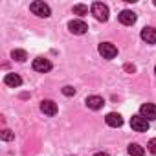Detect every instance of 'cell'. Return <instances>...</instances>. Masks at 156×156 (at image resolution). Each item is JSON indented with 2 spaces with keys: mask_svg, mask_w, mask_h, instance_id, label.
I'll list each match as a JSON object with an SVG mask.
<instances>
[{
  "mask_svg": "<svg viewBox=\"0 0 156 156\" xmlns=\"http://www.w3.org/2000/svg\"><path fill=\"white\" fill-rule=\"evenodd\" d=\"M92 15L99 20V22H107L108 20V8L103 4V2H94L92 8H90Z\"/></svg>",
  "mask_w": 156,
  "mask_h": 156,
  "instance_id": "obj_1",
  "label": "cell"
},
{
  "mask_svg": "<svg viewBox=\"0 0 156 156\" xmlns=\"http://www.w3.org/2000/svg\"><path fill=\"white\" fill-rule=\"evenodd\" d=\"M30 9H31L33 15L42 17V19H48L50 13H51V11H50V6L44 4V2H41V0H37V2H31V4H30Z\"/></svg>",
  "mask_w": 156,
  "mask_h": 156,
  "instance_id": "obj_2",
  "label": "cell"
},
{
  "mask_svg": "<svg viewBox=\"0 0 156 156\" xmlns=\"http://www.w3.org/2000/svg\"><path fill=\"white\" fill-rule=\"evenodd\" d=\"M130 127L136 130V132H145L147 129H149V121L143 118V116H132L130 118Z\"/></svg>",
  "mask_w": 156,
  "mask_h": 156,
  "instance_id": "obj_3",
  "label": "cell"
},
{
  "mask_svg": "<svg viewBox=\"0 0 156 156\" xmlns=\"http://www.w3.org/2000/svg\"><path fill=\"white\" fill-rule=\"evenodd\" d=\"M99 53L103 55V59H114L118 55V48L110 42H101L99 44Z\"/></svg>",
  "mask_w": 156,
  "mask_h": 156,
  "instance_id": "obj_4",
  "label": "cell"
},
{
  "mask_svg": "<svg viewBox=\"0 0 156 156\" xmlns=\"http://www.w3.org/2000/svg\"><path fill=\"white\" fill-rule=\"evenodd\" d=\"M140 116H143L147 121L156 119V105H152V103H145V105H141V108H140Z\"/></svg>",
  "mask_w": 156,
  "mask_h": 156,
  "instance_id": "obj_5",
  "label": "cell"
},
{
  "mask_svg": "<svg viewBox=\"0 0 156 156\" xmlns=\"http://www.w3.org/2000/svg\"><path fill=\"white\" fill-rule=\"evenodd\" d=\"M68 30H70L73 35H83V33L88 31V26H87L83 20H72V22H68Z\"/></svg>",
  "mask_w": 156,
  "mask_h": 156,
  "instance_id": "obj_6",
  "label": "cell"
},
{
  "mask_svg": "<svg viewBox=\"0 0 156 156\" xmlns=\"http://www.w3.org/2000/svg\"><path fill=\"white\" fill-rule=\"evenodd\" d=\"M33 70H35V72H41V73L50 72V70H51V62H50L48 59H44V57H37V59L33 61Z\"/></svg>",
  "mask_w": 156,
  "mask_h": 156,
  "instance_id": "obj_7",
  "label": "cell"
},
{
  "mask_svg": "<svg viewBox=\"0 0 156 156\" xmlns=\"http://www.w3.org/2000/svg\"><path fill=\"white\" fill-rule=\"evenodd\" d=\"M136 13L134 11H129V9H125V11H121L119 13V22L121 24H125V26H132L134 22H136Z\"/></svg>",
  "mask_w": 156,
  "mask_h": 156,
  "instance_id": "obj_8",
  "label": "cell"
},
{
  "mask_svg": "<svg viewBox=\"0 0 156 156\" xmlns=\"http://www.w3.org/2000/svg\"><path fill=\"white\" fill-rule=\"evenodd\" d=\"M85 103H87V107L92 108V110H99V108H103V105H105L103 98H99V96H88Z\"/></svg>",
  "mask_w": 156,
  "mask_h": 156,
  "instance_id": "obj_9",
  "label": "cell"
},
{
  "mask_svg": "<svg viewBox=\"0 0 156 156\" xmlns=\"http://www.w3.org/2000/svg\"><path fill=\"white\" fill-rule=\"evenodd\" d=\"M41 110L46 116H55L57 114V105L51 99H44V101H41Z\"/></svg>",
  "mask_w": 156,
  "mask_h": 156,
  "instance_id": "obj_10",
  "label": "cell"
},
{
  "mask_svg": "<svg viewBox=\"0 0 156 156\" xmlns=\"http://www.w3.org/2000/svg\"><path fill=\"white\" fill-rule=\"evenodd\" d=\"M141 39L147 44H156V28H143L141 30Z\"/></svg>",
  "mask_w": 156,
  "mask_h": 156,
  "instance_id": "obj_11",
  "label": "cell"
},
{
  "mask_svg": "<svg viewBox=\"0 0 156 156\" xmlns=\"http://www.w3.org/2000/svg\"><path fill=\"white\" fill-rule=\"evenodd\" d=\"M105 121H107V125H108V127H114V129H118V127H121V125H123V118H121L119 114H116V112L107 114Z\"/></svg>",
  "mask_w": 156,
  "mask_h": 156,
  "instance_id": "obj_12",
  "label": "cell"
},
{
  "mask_svg": "<svg viewBox=\"0 0 156 156\" xmlns=\"http://www.w3.org/2000/svg\"><path fill=\"white\" fill-rule=\"evenodd\" d=\"M4 83L8 85V87H13V88H17V87H20L22 85V79L17 75V73H8L6 77H4Z\"/></svg>",
  "mask_w": 156,
  "mask_h": 156,
  "instance_id": "obj_13",
  "label": "cell"
},
{
  "mask_svg": "<svg viewBox=\"0 0 156 156\" xmlns=\"http://www.w3.org/2000/svg\"><path fill=\"white\" fill-rule=\"evenodd\" d=\"M127 151H129L130 156H145V149L141 145H138V143H130L127 147Z\"/></svg>",
  "mask_w": 156,
  "mask_h": 156,
  "instance_id": "obj_14",
  "label": "cell"
},
{
  "mask_svg": "<svg viewBox=\"0 0 156 156\" xmlns=\"http://www.w3.org/2000/svg\"><path fill=\"white\" fill-rule=\"evenodd\" d=\"M11 59H15V61H19V62H24V61L28 59V53H26L24 50H13V51H11Z\"/></svg>",
  "mask_w": 156,
  "mask_h": 156,
  "instance_id": "obj_15",
  "label": "cell"
},
{
  "mask_svg": "<svg viewBox=\"0 0 156 156\" xmlns=\"http://www.w3.org/2000/svg\"><path fill=\"white\" fill-rule=\"evenodd\" d=\"M73 15H79V17H85V15H88V8L87 6H83V4H77V6H73Z\"/></svg>",
  "mask_w": 156,
  "mask_h": 156,
  "instance_id": "obj_16",
  "label": "cell"
},
{
  "mask_svg": "<svg viewBox=\"0 0 156 156\" xmlns=\"http://www.w3.org/2000/svg\"><path fill=\"white\" fill-rule=\"evenodd\" d=\"M0 136H2V140H4V141H9V140H13V138H15V134H13L9 129H4L2 132H0Z\"/></svg>",
  "mask_w": 156,
  "mask_h": 156,
  "instance_id": "obj_17",
  "label": "cell"
},
{
  "mask_svg": "<svg viewBox=\"0 0 156 156\" xmlns=\"http://www.w3.org/2000/svg\"><path fill=\"white\" fill-rule=\"evenodd\" d=\"M147 149H149V152H151V154H154V156H156V138H152V140L149 141Z\"/></svg>",
  "mask_w": 156,
  "mask_h": 156,
  "instance_id": "obj_18",
  "label": "cell"
},
{
  "mask_svg": "<svg viewBox=\"0 0 156 156\" xmlns=\"http://www.w3.org/2000/svg\"><path fill=\"white\" fill-rule=\"evenodd\" d=\"M62 94H64V96H73V94H75V88H73V87H64V88H62Z\"/></svg>",
  "mask_w": 156,
  "mask_h": 156,
  "instance_id": "obj_19",
  "label": "cell"
},
{
  "mask_svg": "<svg viewBox=\"0 0 156 156\" xmlns=\"http://www.w3.org/2000/svg\"><path fill=\"white\" fill-rule=\"evenodd\" d=\"M94 156H108V154H107V152H96Z\"/></svg>",
  "mask_w": 156,
  "mask_h": 156,
  "instance_id": "obj_20",
  "label": "cell"
},
{
  "mask_svg": "<svg viewBox=\"0 0 156 156\" xmlns=\"http://www.w3.org/2000/svg\"><path fill=\"white\" fill-rule=\"evenodd\" d=\"M154 6H156V0H154Z\"/></svg>",
  "mask_w": 156,
  "mask_h": 156,
  "instance_id": "obj_21",
  "label": "cell"
},
{
  "mask_svg": "<svg viewBox=\"0 0 156 156\" xmlns=\"http://www.w3.org/2000/svg\"><path fill=\"white\" fill-rule=\"evenodd\" d=\"M154 73H156V68H154Z\"/></svg>",
  "mask_w": 156,
  "mask_h": 156,
  "instance_id": "obj_22",
  "label": "cell"
}]
</instances>
